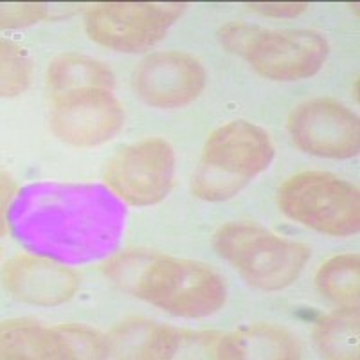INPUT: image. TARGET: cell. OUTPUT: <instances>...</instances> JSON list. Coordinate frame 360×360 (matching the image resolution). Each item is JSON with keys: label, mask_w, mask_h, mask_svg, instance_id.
Returning <instances> with one entry per match:
<instances>
[{"label": "cell", "mask_w": 360, "mask_h": 360, "mask_svg": "<svg viewBox=\"0 0 360 360\" xmlns=\"http://www.w3.org/2000/svg\"><path fill=\"white\" fill-rule=\"evenodd\" d=\"M47 85L54 98L89 89L110 90L114 86V74L98 60L78 54H63L51 62Z\"/></svg>", "instance_id": "15"}, {"label": "cell", "mask_w": 360, "mask_h": 360, "mask_svg": "<svg viewBox=\"0 0 360 360\" xmlns=\"http://www.w3.org/2000/svg\"><path fill=\"white\" fill-rule=\"evenodd\" d=\"M274 159V144L263 128L231 121L209 135L191 189L204 200H227L242 191Z\"/></svg>", "instance_id": "2"}, {"label": "cell", "mask_w": 360, "mask_h": 360, "mask_svg": "<svg viewBox=\"0 0 360 360\" xmlns=\"http://www.w3.org/2000/svg\"><path fill=\"white\" fill-rule=\"evenodd\" d=\"M159 324L148 321H128L114 328L105 337V359H146L152 360Z\"/></svg>", "instance_id": "19"}, {"label": "cell", "mask_w": 360, "mask_h": 360, "mask_svg": "<svg viewBox=\"0 0 360 360\" xmlns=\"http://www.w3.org/2000/svg\"><path fill=\"white\" fill-rule=\"evenodd\" d=\"M4 281L15 297L40 307L65 303L79 287V276L72 269L25 254L6 263Z\"/></svg>", "instance_id": "12"}, {"label": "cell", "mask_w": 360, "mask_h": 360, "mask_svg": "<svg viewBox=\"0 0 360 360\" xmlns=\"http://www.w3.org/2000/svg\"><path fill=\"white\" fill-rule=\"evenodd\" d=\"M213 247L262 290H281L295 281L310 258V247L270 233L252 221H231L213 236Z\"/></svg>", "instance_id": "3"}, {"label": "cell", "mask_w": 360, "mask_h": 360, "mask_svg": "<svg viewBox=\"0 0 360 360\" xmlns=\"http://www.w3.org/2000/svg\"><path fill=\"white\" fill-rule=\"evenodd\" d=\"M205 69L191 54L169 51L148 56L135 70V90L157 108H180L202 94Z\"/></svg>", "instance_id": "11"}, {"label": "cell", "mask_w": 360, "mask_h": 360, "mask_svg": "<svg viewBox=\"0 0 360 360\" xmlns=\"http://www.w3.org/2000/svg\"><path fill=\"white\" fill-rule=\"evenodd\" d=\"M297 356V339L274 324H250L225 333L218 346V359L224 360H290Z\"/></svg>", "instance_id": "13"}, {"label": "cell", "mask_w": 360, "mask_h": 360, "mask_svg": "<svg viewBox=\"0 0 360 360\" xmlns=\"http://www.w3.org/2000/svg\"><path fill=\"white\" fill-rule=\"evenodd\" d=\"M184 4L107 2L86 11L85 29L98 44L119 53H141L162 40Z\"/></svg>", "instance_id": "6"}, {"label": "cell", "mask_w": 360, "mask_h": 360, "mask_svg": "<svg viewBox=\"0 0 360 360\" xmlns=\"http://www.w3.org/2000/svg\"><path fill=\"white\" fill-rule=\"evenodd\" d=\"M45 17H47V9L40 4H9L2 8V25L4 27L31 25Z\"/></svg>", "instance_id": "22"}, {"label": "cell", "mask_w": 360, "mask_h": 360, "mask_svg": "<svg viewBox=\"0 0 360 360\" xmlns=\"http://www.w3.org/2000/svg\"><path fill=\"white\" fill-rule=\"evenodd\" d=\"M29 62L20 47L11 41H2V96L13 98L24 92L29 85Z\"/></svg>", "instance_id": "20"}, {"label": "cell", "mask_w": 360, "mask_h": 360, "mask_svg": "<svg viewBox=\"0 0 360 360\" xmlns=\"http://www.w3.org/2000/svg\"><path fill=\"white\" fill-rule=\"evenodd\" d=\"M123 123V107L107 89L56 96L51 110V128L56 137L79 148L107 143L121 130Z\"/></svg>", "instance_id": "9"}, {"label": "cell", "mask_w": 360, "mask_h": 360, "mask_svg": "<svg viewBox=\"0 0 360 360\" xmlns=\"http://www.w3.org/2000/svg\"><path fill=\"white\" fill-rule=\"evenodd\" d=\"M295 146L311 155L348 159L359 153V117L333 99H310L299 105L288 119Z\"/></svg>", "instance_id": "10"}, {"label": "cell", "mask_w": 360, "mask_h": 360, "mask_svg": "<svg viewBox=\"0 0 360 360\" xmlns=\"http://www.w3.org/2000/svg\"><path fill=\"white\" fill-rule=\"evenodd\" d=\"M175 175V153L160 137L134 143L107 164L108 188L130 205H153L168 197Z\"/></svg>", "instance_id": "7"}, {"label": "cell", "mask_w": 360, "mask_h": 360, "mask_svg": "<svg viewBox=\"0 0 360 360\" xmlns=\"http://www.w3.org/2000/svg\"><path fill=\"white\" fill-rule=\"evenodd\" d=\"M328 56L324 37L307 29L270 31L254 25L242 58L262 76L276 82H297L319 72Z\"/></svg>", "instance_id": "8"}, {"label": "cell", "mask_w": 360, "mask_h": 360, "mask_svg": "<svg viewBox=\"0 0 360 360\" xmlns=\"http://www.w3.org/2000/svg\"><path fill=\"white\" fill-rule=\"evenodd\" d=\"M9 220L18 240L34 252L83 263L115 249L124 227V207L103 186L38 182L18 193Z\"/></svg>", "instance_id": "1"}, {"label": "cell", "mask_w": 360, "mask_h": 360, "mask_svg": "<svg viewBox=\"0 0 360 360\" xmlns=\"http://www.w3.org/2000/svg\"><path fill=\"white\" fill-rule=\"evenodd\" d=\"M131 294L169 314L195 319L220 310L227 297L224 279L211 266L157 252Z\"/></svg>", "instance_id": "4"}, {"label": "cell", "mask_w": 360, "mask_h": 360, "mask_svg": "<svg viewBox=\"0 0 360 360\" xmlns=\"http://www.w3.org/2000/svg\"><path fill=\"white\" fill-rule=\"evenodd\" d=\"M315 342L326 359L356 360L360 353L359 308L326 315L315 328Z\"/></svg>", "instance_id": "16"}, {"label": "cell", "mask_w": 360, "mask_h": 360, "mask_svg": "<svg viewBox=\"0 0 360 360\" xmlns=\"http://www.w3.org/2000/svg\"><path fill=\"white\" fill-rule=\"evenodd\" d=\"M2 359L9 360H62L56 326L45 328L27 319L2 324Z\"/></svg>", "instance_id": "14"}, {"label": "cell", "mask_w": 360, "mask_h": 360, "mask_svg": "<svg viewBox=\"0 0 360 360\" xmlns=\"http://www.w3.org/2000/svg\"><path fill=\"white\" fill-rule=\"evenodd\" d=\"M279 207L288 218L330 236H352L360 227L359 189L326 172H303L281 186Z\"/></svg>", "instance_id": "5"}, {"label": "cell", "mask_w": 360, "mask_h": 360, "mask_svg": "<svg viewBox=\"0 0 360 360\" xmlns=\"http://www.w3.org/2000/svg\"><path fill=\"white\" fill-rule=\"evenodd\" d=\"M224 333L191 332L176 328H157L152 360H195L218 359V346Z\"/></svg>", "instance_id": "17"}, {"label": "cell", "mask_w": 360, "mask_h": 360, "mask_svg": "<svg viewBox=\"0 0 360 360\" xmlns=\"http://www.w3.org/2000/svg\"><path fill=\"white\" fill-rule=\"evenodd\" d=\"M153 254L155 252H150V250H128V252L119 254L107 265V274L119 287L131 294L146 265L152 262Z\"/></svg>", "instance_id": "21"}, {"label": "cell", "mask_w": 360, "mask_h": 360, "mask_svg": "<svg viewBox=\"0 0 360 360\" xmlns=\"http://www.w3.org/2000/svg\"><path fill=\"white\" fill-rule=\"evenodd\" d=\"M317 288L342 308H359L360 258L359 254H342L328 259L315 276Z\"/></svg>", "instance_id": "18"}, {"label": "cell", "mask_w": 360, "mask_h": 360, "mask_svg": "<svg viewBox=\"0 0 360 360\" xmlns=\"http://www.w3.org/2000/svg\"><path fill=\"white\" fill-rule=\"evenodd\" d=\"M254 11L269 15V17H297L308 8L307 4H295V2H266V4H250Z\"/></svg>", "instance_id": "23"}]
</instances>
